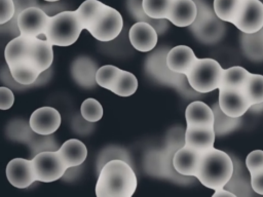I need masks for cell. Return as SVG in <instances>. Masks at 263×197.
<instances>
[{
  "label": "cell",
  "instance_id": "cell-6",
  "mask_svg": "<svg viewBox=\"0 0 263 197\" xmlns=\"http://www.w3.org/2000/svg\"><path fill=\"white\" fill-rule=\"evenodd\" d=\"M36 180L51 183L61 179L68 169L66 163L57 150L42 151L32 158Z\"/></svg>",
  "mask_w": 263,
  "mask_h": 197
},
{
  "label": "cell",
  "instance_id": "cell-30",
  "mask_svg": "<svg viewBox=\"0 0 263 197\" xmlns=\"http://www.w3.org/2000/svg\"><path fill=\"white\" fill-rule=\"evenodd\" d=\"M242 3L243 0H214L213 8L220 19L233 24L241 9Z\"/></svg>",
  "mask_w": 263,
  "mask_h": 197
},
{
  "label": "cell",
  "instance_id": "cell-40",
  "mask_svg": "<svg viewBox=\"0 0 263 197\" xmlns=\"http://www.w3.org/2000/svg\"><path fill=\"white\" fill-rule=\"evenodd\" d=\"M13 1L15 4V14L13 18L8 23H11V25H15V26H17V17L23 10H25L28 7L38 6V3L36 0H13Z\"/></svg>",
  "mask_w": 263,
  "mask_h": 197
},
{
  "label": "cell",
  "instance_id": "cell-32",
  "mask_svg": "<svg viewBox=\"0 0 263 197\" xmlns=\"http://www.w3.org/2000/svg\"><path fill=\"white\" fill-rule=\"evenodd\" d=\"M138 88V80L136 76L128 72L121 70L118 74L115 82L113 83L110 91L119 96H130L136 92Z\"/></svg>",
  "mask_w": 263,
  "mask_h": 197
},
{
  "label": "cell",
  "instance_id": "cell-13",
  "mask_svg": "<svg viewBox=\"0 0 263 197\" xmlns=\"http://www.w3.org/2000/svg\"><path fill=\"white\" fill-rule=\"evenodd\" d=\"M6 178L15 188L26 189L36 182L32 159L14 158L6 166Z\"/></svg>",
  "mask_w": 263,
  "mask_h": 197
},
{
  "label": "cell",
  "instance_id": "cell-25",
  "mask_svg": "<svg viewBox=\"0 0 263 197\" xmlns=\"http://www.w3.org/2000/svg\"><path fill=\"white\" fill-rule=\"evenodd\" d=\"M240 46L243 54L251 61H263V28L253 34H240Z\"/></svg>",
  "mask_w": 263,
  "mask_h": 197
},
{
  "label": "cell",
  "instance_id": "cell-26",
  "mask_svg": "<svg viewBox=\"0 0 263 197\" xmlns=\"http://www.w3.org/2000/svg\"><path fill=\"white\" fill-rule=\"evenodd\" d=\"M234 170L230 181L225 185V189L233 192L236 196H250L252 195L251 179L248 180L245 175V169L239 161H234Z\"/></svg>",
  "mask_w": 263,
  "mask_h": 197
},
{
  "label": "cell",
  "instance_id": "cell-1",
  "mask_svg": "<svg viewBox=\"0 0 263 197\" xmlns=\"http://www.w3.org/2000/svg\"><path fill=\"white\" fill-rule=\"evenodd\" d=\"M138 181L130 164L123 159H112L100 169L96 184L98 197H130Z\"/></svg>",
  "mask_w": 263,
  "mask_h": 197
},
{
  "label": "cell",
  "instance_id": "cell-33",
  "mask_svg": "<svg viewBox=\"0 0 263 197\" xmlns=\"http://www.w3.org/2000/svg\"><path fill=\"white\" fill-rule=\"evenodd\" d=\"M242 91L248 97L251 105H256L263 102V75L250 74ZM251 106V107H252Z\"/></svg>",
  "mask_w": 263,
  "mask_h": 197
},
{
  "label": "cell",
  "instance_id": "cell-44",
  "mask_svg": "<svg viewBox=\"0 0 263 197\" xmlns=\"http://www.w3.org/2000/svg\"><path fill=\"white\" fill-rule=\"evenodd\" d=\"M44 1H46V2H58L60 0H44Z\"/></svg>",
  "mask_w": 263,
  "mask_h": 197
},
{
  "label": "cell",
  "instance_id": "cell-27",
  "mask_svg": "<svg viewBox=\"0 0 263 197\" xmlns=\"http://www.w3.org/2000/svg\"><path fill=\"white\" fill-rule=\"evenodd\" d=\"M106 4L99 0H85L75 10L84 30H88L102 14Z\"/></svg>",
  "mask_w": 263,
  "mask_h": 197
},
{
  "label": "cell",
  "instance_id": "cell-18",
  "mask_svg": "<svg viewBox=\"0 0 263 197\" xmlns=\"http://www.w3.org/2000/svg\"><path fill=\"white\" fill-rule=\"evenodd\" d=\"M52 44L45 36L31 38L29 60L43 73L52 64L53 49Z\"/></svg>",
  "mask_w": 263,
  "mask_h": 197
},
{
  "label": "cell",
  "instance_id": "cell-11",
  "mask_svg": "<svg viewBox=\"0 0 263 197\" xmlns=\"http://www.w3.org/2000/svg\"><path fill=\"white\" fill-rule=\"evenodd\" d=\"M29 125L31 130L39 135H50L61 125L60 112L53 107L44 106L35 110L30 116Z\"/></svg>",
  "mask_w": 263,
  "mask_h": 197
},
{
  "label": "cell",
  "instance_id": "cell-31",
  "mask_svg": "<svg viewBox=\"0 0 263 197\" xmlns=\"http://www.w3.org/2000/svg\"><path fill=\"white\" fill-rule=\"evenodd\" d=\"M250 72L240 66H234L224 69L222 81L220 87L242 89L248 78L250 77Z\"/></svg>",
  "mask_w": 263,
  "mask_h": 197
},
{
  "label": "cell",
  "instance_id": "cell-29",
  "mask_svg": "<svg viewBox=\"0 0 263 197\" xmlns=\"http://www.w3.org/2000/svg\"><path fill=\"white\" fill-rule=\"evenodd\" d=\"M212 108H213L214 117H215L214 130H215L216 135L220 136V135L227 134L239 126V124L241 122V120H240L241 117L234 118V117L228 116L221 110L219 103H216Z\"/></svg>",
  "mask_w": 263,
  "mask_h": 197
},
{
  "label": "cell",
  "instance_id": "cell-5",
  "mask_svg": "<svg viewBox=\"0 0 263 197\" xmlns=\"http://www.w3.org/2000/svg\"><path fill=\"white\" fill-rule=\"evenodd\" d=\"M197 6V14L189 26L190 31L200 41L206 44L218 42L225 33V26L206 2L194 0Z\"/></svg>",
  "mask_w": 263,
  "mask_h": 197
},
{
  "label": "cell",
  "instance_id": "cell-9",
  "mask_svg": "<svg viewBox=\"0 0 263 197\" xmlns=\"http://www.w3.org/2000/svg\"><path fill=\"white\" fill-rule=\"evenodd\" d=\"M49 18L50 16L39 6L26 8L17 17L20 34L28 38L44 36Z\"/></svg>",
  "mask_w": 263,
  "mask_h": 197
},
{
  "label": "cell",
  "instance_id": "cell-8",
  "mask_svg": "<svg viewBox=\"0 0 263 197\" xmlns=\"http://www.w3.org/2000/svg\"><path fill=\"white\" fill-rule=\"evenodd\" d=\"M123 28V18L118 10L106 5L100 17L87 30L90 35L101 42L114 40Z\"/></svg>",
  "mask_w": 263,
  "mask_h": 197
},
{
  "label": "cell",
  "instance_id": "cell-17",
  "mask_svg": "<svg viewBox=\"0 0 263 197\" xmlns=\"http://www.w3.org/2000/svg\"><path fill=\"white\" fill-rule=\"evenodd\" d=\"M197 58L198 57H196L191 47L178 45L168 49L166 54V64L173 72L186 75Z\"/></svg>",
  "mask_w": 263,
  "mask_h": 197
},
{
  "label": "cell",
  "instance_id": "cell-19",
  "mask_svg": "<svg viewBox=\"0 0 263 197\" xmlns=\"http://www.w3.org/2000/svg\"><path fill=\"white\" fill-rule=\"evenodd\" d=\"M196 14L197 6L194 0H173L167 21L176 27H189Z\"/></svg>",
  "mask_w": 263,
  "mask_h": 197
},
{
  "label": "cell",
  "instance_id": "cell-36",
  "mask_svg": "<svg viewBox=\"0 0 263 197\" xmlns=\"http://www.w3.org/2000/svg\"><path fill=\"white\" fill-rule=\"evenodd\" d=\"M120 71L121 69L113 65H105L100 67L96 74L97 84L105 89L110 90Z\"/></svg>",
  "mask_w": 263,
  "mask_h": 197
},
{
  "label": "cell",
  "instance_id": "cell-12",
  "mask_svg": "<svg viewBox=\"0 0 263 197\" xmlns=\"http://www.w3.org/2000/svg\"><path fill=\"white\" fill-rule=\"evenodd\" d=\"M218 103L225 114L234 118L241 117L252 106L242 89L227 87L219 88Z\"/></svg>",
  "mask_w": 263,
  "mask_h": 197
},
{
  "label": "cell",
  "instance_id": "cell-7",
  "mask_svg": "<svg viewBox=\"0 0 263 197\" xmlns=\"http://www.w3.org/2000/svg\"><path fill=\"white\" fill-rule=\"evenodd\" d=\"M168 50L161 48L159 51L153 53L149 58L146 61V70L149 75H151L157 81L174 86L178 90H188L185 85L186 82L184 81L187 79L186 75L178 74L173 72L166 64V54Z\"/></svg>",
  "mask_w": 263,
  "mask_h": 197
},
{
  "label": "cell",
  "instance_id": "cell-38",
  "mask_svg": "<svg viewBox=\"0 0 263 197\" xmlns=\"http://www.w3.org/2000/svg\"><path fill=\"white\" fill-rule=\"evenodd\" d=\"M0 2H1L0 25H4L13 18L15 14V4L13 0H0Z\"/></svg>",
  "mask_w": 263,
  "mask_h": 197
},
{
  "label": "cell",
  "instance_id": "cell-4",
  "mask_svg": "<svg viewBox=\"0 0 263 197\" xmlns=\"http://www.w3.org/2000/svg\"><path fill=\"white\" fill-rule=\"evenodd\" d=\"M224 69L214 58H197L186 74L188 84L197 93H208L219 89Z\"/></svg>",
  "mask_w": 263,
  "mask_h": 197
},
{
  "label": "cell",
  "instance_id": "cell-3",
  "mask_svg": "<svg viewBox=\"0 0 263 197\" xmlns=\"http://www.w3.org/2000/svg\"><path fill=\"white\" fill-rule=\"evenodd\" d=\"M84 30L75 10L61 11L49 18L44 34L45 38L55 46H70L74 44Z\"/></svg>",
  "mask_w": 263,
  "mask_h": 197
},
{
  "label": "cell",
  "instance_id": "cell-14",
  "mask_svg": "<svg viewBox=\"0 0 263 197\" xmlns=\"http://www.w3.org/2000/svg\"><path fill=\"white\" fill-rule=\"evenodd\" d=\"M128 37L132 46L141 52L151 51L158 41L156 29L146 22H137L134 24L129 29Z\"/></svg>",
  "mask_w": 263,
  "mask_h": 197
},
{
  "label": "cell",
  "instance_id": "cell-20",
  "mask_svg": "<svg viewBox=\"0 0 263 197\" xmlns=\"http://www.w3.org/2000/svg\"><path fill=\"white\" fill-rule=\"evenodd\" d=\"M68 168L81 165L87 156L86 146L77 139H69L57 150Z\"/></svg>",
  "mask_w": 263,
  "mask_h": 197
},
{
  "label": "cell",
  "instance_id": "cell-28",
  "mask_svg": "<svg viewBox=\"0 0 263 197\" xmlns=\"http://www.w3.org/2000/svg\"><path fill=\"white\" fill-rule=\"evenodd\" d=\"M143 0H126V8L128 13L138 22H146L152 25L158 34H162L167 29L166 18L163 19H154L146 14L143 9Z\"/></svg>",
  "mask_w": 263,
  "mask_h": 197
},
{
  "label": "cell",
  "instance_id": "cell-42",
  "mask_svg": "<svg viewBox=\"0 0 263 197\" xmlns=\"http://www.w3.org/2000/svg\"><path fill=\"white\" fill-rule=\"evenodd\" d=\"M221 196L235 197L236 195H235L233 192H231V191H229V190H227V189H225V188H221V189L215 190V192H214V194H213V197H221Z\"/></svg>",
  "mask_w": 263,
  "mask_h": 197
},
{
  "label": "cell",
  "instance_id": "cell-37",
  "mask_svg": "<svg viewBox=\"0 0 263 197\" xmlns=\"http://www.w3.org/2000/svg\"><path fill=\"white\" fill-rule=\"evenodd\" d=\"M246 166L250 174L263 170V151L255 150L249 153L246 158Z\"/></svg>",
  "mask_w": 263,
  "mask_h": 197
},
{
  "label": "cell",
  "instance_id": "cell-21",
  "mask_svg": "<svg viewBox=\"0 0 263 197\" xmlns=\"http://www.w3.org/2000/svg\"><path fill=\"white\" fill-rule=\"evenodd\" d=\"M185 119L187 125L214 126L215 117L213 108L201 101H194L187 106Z\"/></svg>",
  "mask_w": 263,
  "mask_h": 197
},
{
  "label": "cell",
  "instance_id": "cell-41",
  "mask_svg": "<svg viewBox=\"0 0 263 197\" xmlns=\"http://www.w3.org/2000/svg\"><path fill=\"white\" fill-rule=\"evenodd\" d=\"M250 176L253 191L257 194L263 195V170L257 173L250 174Z\"/></svg>",
  "mask_w": 263,
  "mask_h": 197
},
{
  "label": "cell",
  "instance_id": "cell-16",
  "mask_svg": "<svg viewBox=\"0 0 263 197\" xmlns=\"http://www.w3.org/2000/svg\"><path fill=\"white\" fill-rule=\"evenodd\" d=\"M215 137L214 126L187 125L185 129V145L201 153L214 148Z\"/></svg>",
  "mask_w": 263,
  "mask_h": 197
},
{
  "label": "cell",
  "instance_id": "cell-34",
  "mask_svg": "<svg viewBox=\"0 0 263 197\" xmlns=\"http://www.w3.org/2000/svg\"><path fill=\"white\" fill-rule=\"evenodd\" d=\"M142 4L144 11L151 18L167 19L173 0H143Z\"/></svg>",
  "mask_w": 263,
  "mask_h": 197
},
{
  "label": "cell",
  "instance_id": "cell-10",
  "mask_svg": "<svg viewBox=\"0 0 263 197\" xmlns=\"http://www.w3.org/2000/svg\"><path fill=\"white\" fill-rule=\"evenodd\" d=\"M241 33L253 34L263 28V3L260 0H243L233 24Z\"/></svg>",
  "mask_w": 263,
  "mask_h": 197
},
{
  "label": "cell",
  "instance_id": "cell-15",
  "mask_svg": "<svg viewBox=\"0 0 263 197\" xmlns=\"http://www.w3.org/2000/svg\"><path fill=\"white\" fill-rule=\"evenodd\" d=\"M202 153L184 145L178 149L173 156V166L175 170L185 176H195Z\"/></svg>",
  "mask_w": 263,
  "mask_h": 197
},
{
  "label": "cell",
  "instance_id": "cell-43",
  "mask_svg": "<svg viewBox=\"0 0 263 197\" xmlns=\"http://www.w3.org/2000/svg\"><path fill=\"white\" fill-rule=\"evenodd\" d=\"M251 111L255 112V113H258V112H262L263 111V102L262 103H259V104H256V105H253L251 108H250Z\"/></svg>",
  "mask_w": 263,
  "mask_h": 197
},
{
  "label": "cell",
  "instance_id": "cell-35",
  "mask_svg": "<svg viewBox=\"0 0 263 197\" xmlns=\"http://www.w3.org/2000/svg\"><path fill=\"white\" fill-rule=\"evenodd\" d=\"M80 113L82 118H84L89 123L98 122L103 116V107L99 101L93 97H88L84 100L80 107Z\"/></svg>",
  "mask_w": 263,
  "mask_h": 197
},
{
  "label": "cell",
  "instance_id": "cell-22",
  "mask_svg": "<svg viewBox=\"0 0 263 197\" xmlns=\"http://www.w3.org/2000/svg\"><path fill=\"white\" fill-rule=\"evenodd\" d=\"M99 68L91 58L81 56L74 61L71 67V73L74 80L82 87H92L97 84L96 74Z\"/></svg>",
  "mask_w": 263,
  "mask_h": 197
},
{
  "label": "cell",
  "instance_id": "cell-24",
  "mask_svg": "<svg viewBox=\"0 0 263 197\" xmlns=\"http://www.w3.org/2000/svg\"><path fill=\"white\" fill-rule=\"evenodd\" d=\"M13 80L22 85L33 84L42 73L29 58L8 66Z\"/></svg>",
  "mask_w": 263,
  "mask_h": 197
},
{
  "label": "cell",
  "instance_id": "cell-39",
  "mask_svg": "<svg viewBox=\"0 0 263 197\" xmlns=\"http://www.w3.org/2000/svg\"><path fill=\"white\" fill-rule=\"evenodd\" d=\"M14 103V95L11 89L5 86L0 87V109L8 110Z\"/></svg>",
  "mask_w": 263,
  "mask_h": 197
},
{
  "label": "cell",
  "instance_id": "cell-2",
  "mask_svg": "<svg viewBox=\"0 0 263 197\" xmlns=\"http://www.w3.org/2000/svg\"><path fill=\"white\" fill-rule=\"evenodd\" d=\"M234 170L233 159L216 148L202 153L195 178L206 188L218 190L230 181Z\"/></svg>",
  "mask_w": 263,
  "mask_h": 197
},
{
  "label": "cell",
  "instance_id": "cell-23",
  "mask_svg": "<svg viewBox=\"0 0 263 197\" xmlns=\"http://www.w3.org/2000/svg\"><path fill=\"white\" fill-rule=\"evenodd\" d=\"M31 47V38L18 35L11 39L5 46L4 56L7 66L29 58Z\"/></svg>",
  "mask_w": 263,
  "mask_h": 197
}]
</instances>
